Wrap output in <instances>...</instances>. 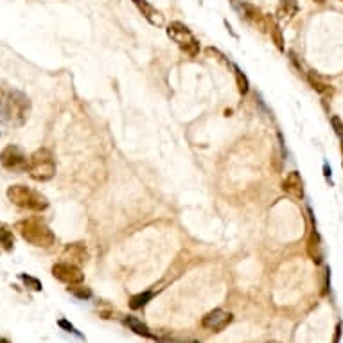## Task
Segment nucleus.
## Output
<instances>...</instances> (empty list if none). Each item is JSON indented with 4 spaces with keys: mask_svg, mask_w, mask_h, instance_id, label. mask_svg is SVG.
Here are the masks:
<instances>
[{
    "mask_svg": "<svg viewBox=\"0 0 343 343\" xmlns=\"http://www.w3.org/2000/svg\"><path fill=\"white\" fill-rule=\"evenodd\" d=\"M234 74H235V83H237V90H239L241 95H246L250 90V83H248V77L243 74L239 67H234Z\"/></svg>",
    "mask_w": 343,
    "mask_h": 343,
    "instance_id": "18",
    "label": "nucleus"
},
{
    "mask_svg": "<svg viewBox=\"0 0 343 343\" xmlns=\"http://www.w3.org/2000/svg\"><path fill=\"white\" fill-rule=\"evenodd\" d=\"M333 126H334V130H336V133H338L340 137H343V124L338 117H333Z\"/></svg>",
    "mask_w": 343,
    "mask_h": 343,
    "instance_id": "23",
    "label": "nucleus"
},
{
    "mask_svg": "<svg viewBox=\"0 0 343 343\" xmlns=\"http://www.w3.org/2000/svg\"><path fill=\"white\" fill-rule=\"evenodd\" d=\"M20 280L24 282L25 286L31 287L33 291H42V282L38 280L36 277H31V275H25V273H20Z\"/></svg>",
    "mask_w": 343,
    "mask_h": 343,
    "instance_id": "20",
    "label": "nucleus"
},
{
    "mask_svg": "<svg viewBox=\"0 0 343 343\" xmlns=\"http://www.w3.org/2000/svg\"><path fill=\"white\" fill-rule=\"evenodd\" d=\"M58 325H60V327H63V329L67 331V333H72V334H75V336H79V338H83V334L79 333V331L75 329L74 325L72 324H69V322H67V320H60V322H58Z\"/></svg>",
    "mask_w": 343,
    "mask_h": 343,
    "instance_id": "22",
    "label": "nucleus"
},
{
    "mask_svg": "<svg viewBox=\"0 0 343 343\" xmlns=\"http://www.w3.org/2000/svg\"><path fill=\"white\" fill-rule=\"evenodd\" d=\"M52 275L54 278H58L60 282H65L69 286H74V284H81L85 280V273L81 272L79 266H75L72 263H56L52 266Z\"/></svg>",
    "mask_w": 343,
    "mask_h": 343,
    "instance_id": "7",
    "label": "nucleus"
},
{
    "mask_svg": "<svg viewBox=\"0 0 343 343\" xmlns=\"http://www.w3.org/2000/svg\"><path fill=\"white\" fill-rule=\"evenodd\" d=\"M0 245H2V248L7 250V252H11V250L14 248V235H13V230H11L9 226H5L0 223Z\"/></svg>",
    "mask_w": 343,
    "mask_h": 343,
    "instance_id": "17",
    "label": "nucleus"
},
{
    "mask_svg": "<svg viewBox=\"0 0 343 343\" xmlns=\"http://www.w3.org/2000/svg\"><path fill=\"white\" fill-rule=\"evenodd\" d=\"M124 324H126L135 334H138V336H144V338H155V336L151 334V331L147 329V325L142 324L140 320L135 318V316H126V318H124Z\"/></svg>",
    "mask_w": 343,
    "mask_h": 343,
    "instance_id": "15",
    "label": "nucleus"
},
{
    "mask_svg": "<svg viewBox=\"0 0 343 343\" xmlns=\"http://www.w3.org/2000/svg\"><path fill=\"white\" fill-rule=\"evenodd\" d=\"M167 36H169L182 51L187 52L191 58H196L198 54H200L202 45H200V42L196 40V36L191 33V29L185 24H182V22H173V24L167 25Z\"/></svg>",
    "mask_w": 343,
    "mask_h": 343,
    "instance_id": "5",
    "label": "nucleus"
},
{
    "mask_svg": "<svg viewBox=\"0 0 343 343\" xmlns=\"http://www.w3.org/2000/svg\"><path fill=\"white\" fill-rule=\"evenodd\" d=\"M7 200H9L13 205L20 208H25V210H33V212H43L49 207L47 198L43 196L42 193H38L34 189L27 187V185H11L7 187Z\"/></svg>",
    "mask_w": 343,
    "mask_h": 343,
    "instance_id": "3",
    "label": "nucleus"
},
{
    "mask_svg": "<svg viewBox=\"0 0 343 343\" xmlns=\"http://www.w3.org/2000/svg\"><path fill=\"white\" fill-rule=\"evenodd\" d=\"M243 9H245V18L250 20L252 24L259 25V27H266V16H264L261 11L255 7V5L252 4H243L241 5Z\"/></svg>",
    "mask_w": 343,
    "mask_h": 343,
    "instance_id": "14",
    "label": "nucleus"
},
{
    "mask_svg": "<svg viewBox=\"0 0 343 343\" xmlns=\"http://www.w3.org/2000/svg\"><path fill=\"white\" fill-rule=\"evenodd\" d=\"M266 27H268L270 36H272L273 43L277 45L278 51H284V36H282L280 27L277 25V22H275V18H273L272 14H266Z\"/></svg>",
    "mask_w": 343,
    "mask_h": 343,
    "instance_id": "12",
    "label": "nucleus"
},
{
    "mask_svg": "<svg viewBox=\"0 0 343 343\" xmlns=\"http://www.w3.org/2000/svg\"><path fill=\"white\" fill-rule=\"evenodd\" d=\"M133 4H135V7L140 11V14L147 20V22H149L151 25H155V27H162V25L165 24L164 14L160 13L156 7H153V5H151L147 0H133Z\"/></svg>",
    "mask_w": 343,
    "mask_h": 343,
    "instance_id": "9",
    "label": "nucleus"
},
{
    "mask_svg": "<svg viewBox=\"0 0 343 343\" xmlns=\"http://www.w3.org/2000/svg\"><path fill=\"white\" fill-rule=\"evenodd\" d=\"M31 113V101L20 90H5L2 117L7 119L13 126H24Z\"/></svg>",
    "mask_w": 343,
    "mask_h": 343,
    "instance_id": "2",
    "label": "nucleus"
},
{
    "mask_svg": "<svg viewBox=\"0 0 343 343\" xmlns=\"http://www.w3.org/2000/svg\"><path fill=\"white\" fill-rule=\"evenodd\" d=\"M0 165L7 171H27L29 158L18 146H5L0 151Z\"/></svg>",
    "mask_w": 343,
    "mask_h": 343,
    "instance_id": "6",
    "label": "nucleus"
},
{
    "mask_svg": "<svg viewBox=\"0 0 343 343\" xmlns=\"http://www.w3.org/2000/svg\"><path fill=\"white\" fill-rule=\"evenodd\" d=\"M151 296H153V293L151 291H144V293H138V295L132 296L130 307H132V309H140V307H144L147 302L151 300Z\"/></svg>",
    "mask_w": 343,
    "mask_h": 343,
    "instance_id": "19",
    "label": "nucleus"
},
{
    "mask_svg": "<svg viewBox=\"0 0 343 343\" xmlns=\"http://www.w3.org/2000/svg\"><path fill=\"white\" fill-rule=\"evenodd\" d=\"M307 254H309L311 259L316 261V263L322 261V245H320V237L316 232H313L309 241H307Z\"/></svg>",
    "mask_w": 343,
    "mask_h": 343,
    "instance_id": "16",
    "label": "nucleus"
},
{
    "mask_svg": "<svg viewBox=\"0 0 343 343\" xmlns=\"http://www.w3.org/2000/svg\"><path fill=\"white\" fill-rule=\"evenodd\" d=\"M20 237L29 243V245L38 246V248H51L56 243V235L45 223L38 219H22L14 225Z\"/></svg>",
    "mask_w": 343,
    "mask_h": 343,
    "instance_id": "1",
    "label": "nucleus"
},
{
    "mask_svg": "<svg viewBox=\"0 0 343 343\" xmlns=\"http://www.w3.org/2000/svg\"><path fill=\"white\" fill-rule=\"evenodd\" d=\"M282 189H284V193H287L289 196L302 200V198H304V184H302L300 173H298V171H291V173L286 176V180H284Z\"/></svg>",
    "mask_w": 343,
    "mask_h": 343,
    "instance_id": "11",
    "label": "nucleus"
},
{
    "mask_svg": "<svg viewBox=\"0 0 343 343\" xmlns=\"http://www.w3.org/2000/svg\"><path fill=\"white\" fill-rule=\"evenodd\" d=\"M298 13V5L295 0H280L277 9V18L278 20H291L295 14Z\"/></svg>",
    "mask_w": 343,
    "mask_h": 343,
    "instance_id": "13",
    "label": "nucleus"
},
{
    "mask_svg": "<svg viewBox=\"0 0 343 343\" xmlns=\"http://www.w3.org/2000/svg\"><path fill=\"white\" fill-rule=\"evenodd\" d=\"M69 291H70L74 296H77V298H81V300H86V298L92 296V291H90L88 287L79 286V284H74L72 287H69Z\"/></svg>",
    "mask_w": 343,
    "mask_h": 343,
    "instance_id": "21",
    "label": "nucleus"
},
{
    "mask_svg": "<svg viewBox=\"0 0 343 343\" xmlns=\"http://www.w3.org/2000/svg\"><path fill=\"white\" fill-rule=\"evenodd\" d=\"M0 343H9L7 340H0Z\"/></svg>",
    "mask_w": 343,
    "mask_h": 343,
    "instance_id": "24",
    "label": "nucleus"
},
{
    "mask_svg": "<svg viewBox=\"0 0 343 343\" xmlns=\"http://www.w3.org/2000/svg\"><path fill=\"white\" fill-rule=\"evenodd\" d=\"M232 320H234V316H232L230 313H226V311H221V309H214V311H210L208 315L203 316L202 325L205 327V329H208V331H214V333H221V331L226 329V327L232 324Z\"/></svg>",
    "mask_w": 343,
    "mask_h": 343,
    "instance_id": "8",
    "label": "nucleus"
},
{
    "mask_svg": "<svg viewBox=\"0 0 343 343\" xmlns=\"http://www.w3.org/2000/svg\"><path fill=\"white\" fill-rule=\"evenodd\" d=\"M316 2H318V4H324V2H325V0H316Z\"/></svg>",
    "mask_w": 343,
    "mask_h": 343,
    "instance_id": "25",
    "label": "nucleus"
},
{
    "mask_svg": "<svg viewBox=\"0 0 343 343\" xmlns=\"http://www.w3.org/2000/svg\"><path fill=\"white\" fill-rule=\"evenodd\" d=\"M27 173L36 182H49L56 174V162H54L52 151L47 147L34 151L33 155L29 156Z\"/></svg>",
    "mask_w": 343,
    "mask_h": 343,
    "instance_id": "4",
    "label": "nucleus"
},
{
    "mask_svg": "<svg viewBox=\"0 0 343 343\" xmlns=\"http://www.w3.org/2000/svg\"><path fill=\"white\" fill-rule=\"evenodd\" d=\"M62 257L65 259V263H72V264H83L88 261V252H86L85 243H72V245H67L63 250Z\"/></svg>",
    "mask_w": 343,
    "mask_h": 343,
    "instance_id": "10",
    "label": "nucleus"
}]
</instances>
